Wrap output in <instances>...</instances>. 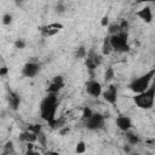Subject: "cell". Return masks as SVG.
<instances>
[{
    "mask_svg": "<svg viewBox=\"0 0 155 155\" xmlns=\"http://www.w3.org/2000/svg\"><path fill=\"white\" fill-rule=\"evenodd\" d=\"M58 107V98L56 93H48L40 103V115L41 117L50 124L56 119V111Z\"/></svg>",
    "mask_w": 155,
    "mask_h": 155,
    "instance_id": "cell-1",
    "label": "cell"
},
{
    "mask_svg": "<svg viewBox=\"0 0 155 155\" xmlns=\"http://www.w3.org/2000/svg\"><path fill=\"white\" fill-rule=\"evenodd\" d=\"M154 97H155V88L153 85H150L145 91L140 93H136L133 101L138 108L148 110L154 107Z\"/></svg>",
    "mask_w": 155,
    "mask_h": 155,
    "instance_id": "cell-2",
    "label": "cell"
},
{
    "mask_svg": "<svg viewBox=\"0 0 155 155\" xmlns=\"http://www.w3.org/2000/svg\"><path fill=\"white\" fill-rule=\"evenodd\" d=\"M155 75V69H151L150 71H148L147 74L134 79L130 85H128V88L134 92V93H140L143 91H145L150 85H151V81H153V78Z\"/></svg>",
    "mask_w": 155,
    "mask_h": 155,
    "instance_id": "cell-3",
    "label": "cell"
},
{
    "mask_svg": "<svg viewBox=\"0 0 155 155\" xmlns=\"http://www.w3.org/2000/svg\"><path fill=\"white\" fill-rule=\"evenodd\" d=\"M109 41L113 47V51L127 52L130 50V46L127 42V34L125 30H122L117 34H114V35H109Z\"/></svg>",
    "mask_w": 155,
    "mask_h": 155,
    "instance_id": "cell-4",
    "label": "cell"
},
{
    "mask_svg": "<svg viewBox=\"0 0 155 155\" xmlns=\"http://www.w3.org/2000/svg\"><path fill=\"white\" fill-rule=\"evenodd\" d=\"M84 121H85L86 128H88L91 131L101 130L104 126V116L99 113H92V115Z\"/></svg>",
    "mask_w": 155,
    "mask_h": 155,
    "instance_id": "cell-5",
    "label": "cell"
},
{
    "mask_svg": "<svg viewBox=\"0 0 155 155\" xmlns=\"http://www.w3.org/2000/svg\"><path fill=\"white\" fill-rule=\"evenodd\" d=\"M85 88H86V92H87L91 97H94V98H98V97L102 94V91H103L101 82L97 81V80H94V79L88 80V81L86 82Z\"/></svg>",
    "mask_w": 155,
    "mask_h": 155,
    "instance_id": "cell-6",
    "label": "cell"
},
{
    "mask_svg": "<svg viewBox=\"0 0 155 155\" xmlns=\"http://www.w3.org/2000/svg\"><path fill=\"white\" fill-rule=\"evenodd\" d=\"M40 71V65L36 62H29L22 68V74L25 78H34Z\"/></svg>",
    "mask_w": 155,
    "mask_h": 155,
    "instance_id": "cell-7",
    "label": "cell"
},
{
    "mask_svg": "<svg viewBox=\"0 0 155 155\" xmlns=\"http://www.w3.org/2000/svg\"><path fill=\"white\" fill-rule=\"evenodd\" d=\"M102 96L108 103L115 104L117 101V88L114 85H110L107 87L105 91H102Z\"/></svg>",
    "mask_w": 155,
    "mask_h": 155,
    "instance_id": "cell-8",
    "label": "cell"
},
{
    "mask_svg": "<svg viewBox=\"0 0 155 155\" xmlns=\"http://www.w3.org/2000/svg\"><path fill=\"white\" fill-rule=\"evenodd\" d=\"M62 28H63V25L61 23H51V24H47V25L42 27L41 31L45 36H52V35L57 34Z\"/></svg>",
    "mask_w": 155,
    "mask_h": 155,
    "instance_id": "cell-9",
    "label": "cell"
},
{
    "mask_svg": "<svg viewBox=\"0 0 155 155\" xmlns=\"http://www.w3.org/2000/svg\"><path fill=\"white\" fill-rule=\"evenodd\" d=\"M116 126L121 130V131H128L131 130L132 127V122H131V119L128 116H125V115H120L116 117V121H115Z\"/></svg>",
    "mask_w": 155,
    "mask_h": 155,
    "instance_id": "cell-10",
    "label": "cell"
},
{
    "mask_svg": "<svg viewBox=\"0 0 155 155\" xmlns=\"http://www.w3.org/2000/svg\"><path fill=\"white\" fill-rule=\"evenodd\" d=\"M140 19H143L145 23H151L153 21V12H151V8L149 6H144L143 8H140L137 13H136Z\"/></svg>",
    "mask_w": 155,
    "mask_h": 155,
    "instance_id": "cell-11",
    "label": "cell"
},
{
    "mask_svg": "<svg viewBox=\"0 0 155 155\" xmlns=\"http://www.w3.org/2000/svg\"><path fill=\"white\" fill-rule=\"evenodd\" d=\"M7 101H8V105L12 110H17L18 107H19V103H21V98L17 93L15 92H10L8 93V97H7Z\"/></svg>",
    "mask_w": 155,
    "mask_h": 155,
    "instance_id": "cell-12",
    "label": "cell"
},
{
    "mask_svg": "<svg viewBox=\"0 0 155 155\" xmlns=\"http://www.w3.org/2000/svg\"><path fill=\"white\" fill-rule=\"evenodd\" d=\"M19 140L25 142V143H34V142H36V133L31 132L30 130L24 131L19 134Z\"/></svg>",
    "mask_w": 155,
    "mask_h": 155,
    "instance_id": "cell-13",
    "label": "cell"
},
{
    "mask_svg": "<svg viewBox=\"0 0 155 155\" xmlns=\"http://www.w3.org/2000/svg\"><path fill=\"white\" fill-rule=\"evenodd\" d=\"M125 136H126V140H127V143L130 145H136V144L139 143V137L136 133L130 132V130L128 131H125Z\"/></svg>",
    "mask_w": 155,
    "mask_h": 155,
    "instance_id": "cell-14",
    "label": "cell"
},
{
    "mask_svg": "<svg viewBox=\"0 0 155 155\" xmlns=\"http://www.w3.org/2000/svg\"><path fill=\"white\" fill-rule=\"evenodd\" d=\"M113 53V47L110 45V41H109V36L104 39L103 44H102V54L103 56H109Z\"/></svg>",
    "mask_w": 155,
    "mask_h": 155,
    "instance_id": "cell-15",
    "label": "cell"
},
{
    "mask_svg": "<svg viewBox=\"0 0 155 155\" xmlns=\"http://www.w3.org/2000/svg\"><path fill=\"white\" fill-rule=\"evenodd\" d=\"M107 27H108V33H109V35H114V34H117V33L122 31V29H121V27H120V23H116V22L109 23Z\"/></svg>",
    "mask_w": 155,
    "mask_h": 155,
    "instance_id": "cell-16",
    "label": "cell"
},
{
    "mask_svg": "<svg viewBox=\"0 0 155 155\" xmlns=\"http://www.w3.org/2000/svg\"><path fill=\"white\" fill-rule=\"evenodd\" d=\"M36 142H39V144L41 147H46L47 145V137L42 131L36 133Z\"/></svg>",
    "mask_w": 155,
    "mask_h": 155,
    "instance_id": "cell-17",
    "label": "cell"
},
{
    "mask_svg": "<svg viewBox=\"0 0 155 155\" xmlns=\"http://www.w3.org/2000/svg\"><path fill=\"white\" fill-rule=\"evenodd\" d=\"M62 87H63L62 85H57V84H54V82H51L50 86L47 87V93H56V94H57V93L61 91Z\"/></svg>",
    "mask_w": 155,
    "mask_h": 155,
    "instance_id": "cell-18",
    "label": "cell"
},
{
    "mask_svg": "<svg viewBox=\"0 0 155 155\" xmlns=\"http://www.w3.org/2000/svg\"><path fill=\"white\" fill-rule=\"evenodd\" d=\"M113 78H114V69H113L111 67H108L107 70H105V74H104V80H105V82L111 81Z\"/></svg>",
    "mask_w": 155,
    "mask_h": 155,
    "instance_id": "cell-19",
    "label": "cell"
},
{
    "mask_svg": "<svg viewBox=\"0 0 155 155\" xmlns=\"http://www.w3.org/2000/svg\"><path fill=\"white\" fill-rule=\"evenodd\" d=\"M88 57L92 59V62L94 63V65H96V67L101 65V63H102V56H101V54H97V53H91Z\"/></svg>",
    "mask_w": 155,
    "mask_h": 155,
    "instance_id": "cell-20",
    "label": "cell"
},
{
    "mask_svg": "<svg viewBox=\"0 0 155 155\" xmlns=\"http://www.w3.org/2000/svg\"><path fill=\"white\" fill-rule=\"evenodd\" d=\"M15 150H13V143L10 140L7 142L5 145H4V154H13Z\"/></svg>",
    "mask_w": 155,
    "mask_h": 155,
    "instance_id": "cell-21",
    "label": "cell"
},
{
    "mask_svg": "<svg viewBox=\"0 0 155 155\" xmlns=\"http://www.w3.org/2000/svg\"><path fill=\"white\" fill-rule=\"evenodd\" d=\"M86 54H87V51H86V48H85L84 46H80V47L78 48L76 53H75L76 58H84V57H86Z\"/></svg>",
    "mask_w": 155,
    "mask_h": 155,
    "instance_id": "cell-22",
    "label": "cell"
},
{
    "mask_svg": "<svg viewBox=\"0 0 155 155\" xmlns=\"http://www.w3.org/2000/svg\"><path fill=\"white\" fill-rule=\"evenodd\" d=\"M11 22H12V16L10 13H5L2 16V24L8 25V24H11Z\"/></svg>",
    "mask_w": 155,
    "mask_h": 155,
    "instance_id": "cell-23",
    "label": "cell"
},
{
    "mask_svg": "<svg viewBox=\"0 0 155 155\" xmlns=\"http://www.w3.org/2000/svg\"><path fill=\"white\" fill-rule=\"evenodd\" d=\"M92 113H93V111H92L88 107L84 108V110H82V119H84V120H86L87 117H90V116L92 115Z\"/></svg>",
    "mask_w": 155,
    "mask_h": 155,
    "instance_id": "cell-24",
    "label": "cell"
},
{
    "mask_svg": "<svg viewBox=\"0 0 155 155\" xmlns=\"http://www.w3.org/2000/svg\"><path fill=\"white\" fill-rule=\"evenodd\" d=\"M85 150H86V145H85V143H84V142H79L78 145H76L75 151L80 154V153H85Z\"/></svg>",
    "mask_w": 155,
    "mask_h": 155,
    "instance_id": "cell-25",
    "label": "cell"
},
{
    "mask_svg": "<svg viewBox=\"0 0 155 155\" xmlns=\"http://www.w3.org/2000/svg\"><path fill=\"white\" fill-rule=\"evenodd\" d=\"M52 82H54V84H57V85H62V86H64V79H63V76H61V75L54 76V78L52 79Z\"/></svg>",
    "mask_w": 155,
    "mask_h": 155,
    "instance_id": "cell-26",
    "label": "cell"
},
{
    "mask_svg": "<svg viewBox=\"0 0 155 155\" xmlns=\"http://www.w3.org/2000/svg\"><path fill=\"white\" fill-rule=\"evenodd\" d=\"M64 11H65V5L63 2H58L56 5V12L57 13H63Z\"/></svg>",
    "mask_w": 155,
    "mask_h": 155,
    "instance_id": "cell-27",
    "label": "cell"
},
{
    "mask_svg": "<svg viewBox=\"0 0 155 155\" xmlns=\"http://www.w3.org/2000/svg\"><path fill=\"white\" fill-rule=\"evenodd\" d=\"M15 47L18 48V50H23L25 47V42L22 40V39H18L16 42H15Z\"/></svg>",
    "mask_w": 155,
    "mask_h": 155,
    "instance_id": "cell-28",
    "label": "cell"
},
{
    "mask_svg": "<svg viewBox=\"0 0 155 155\" xmlns=\"http://www.w3.org/2000/svg\"><path fill=\"white\" fill-rule=\"evenodd\" d=\"M29 130H30L31 132H34V133H38V132L41 131V127H40V125H31V126L29 127Z\"/></svg>",
    "mask_w": 155,
    "mask_h": 155,
    "instance_id": "cell-29",
    "label": "cell"
},
{
    "mask_svg": "<svg viewBox=\"0 0 155 155\" xmlns=\"http://www.w3.org/2000/svg\"><path fill=\"white\" fill-rule=\"evenodd\" d=\"M109 24V17L108 16H104L103 18H102V21H101V25L102 27H107Z\"/></svg>",
    "mask_w": 155,
    "mask_h": 155,
    "instance_id": "cell-30",
    "label": "cell"
},
{
    "mask_svg": "<svg viewBox=\"0 0 155 155\" xmlns=\"http://www.w3.org/2000/svg\"><path fill=\"white\" fill-rule=\"evenodd\" d=\"M7 71H8L7 67H1V68H0V76L6 75V74H7Z\"/></svg>",
    "mask_w": 155,
    "mask_h": 155,
    "instance_id": "cell-31",
    "label": "cell"
},
{
    "mask_svg": "<svg viewBox=\"0 0 155 155\" xmlns=\"http://www.w3.org/2000/svg\"><path fill=\"white\" fill-rule=\"evenodd\" d=\"M68 132H69V128H68V127H64V128L59 130V133H61V134H65V133H68Z\"/></svg>",
    "mask_w": 155,
    "mask_h": 155,
    "instance_id": "cell-32",
    "label": "cell"
},
{
    "mask_svg": "<svg viewBox=\"0 0 155 155\" xmlns=\"http://www.w3.org/2000/svg\"><path fill=\"white\" fill-rule=\"evenodd\" d=\"M124 151H125V153H130V151H131L130 144H128V145H125V147H124Z\"/></svg>",
    "mask_w": 155,
    "mask_h": 155,
    "instance_id": "cell-33",
    "label": "cell"
},
{
    "mask_svg": "<svg viewBox=\"0 0 155 155\" xmlns=\"http://www.w3.org/2000/svg\"><path fill=\"white\" fill-rule=\"evenodd\" d=\"M23 1H24V0H15V2H16L18 6H19V5H22V4H23Z\"/></svg>",
    "mask_w": 155,
    "mask_h": 155,
    "instance_id": "cell-34",
    "label": "cell"
},
{
    "mask_svg": "<svg viewBox=\"0 0 155 155\" xmlns=\"http://www.w3.org/2000/svg\"><path fill=\"white\" fill-rule=\"evenodd\" d=\"M139 2H149V1H153V0H138Z\"/></svg>",
    "mask_w": 155,
    "mask_h": 155,
    "instance_id": "cell-35",
    "label": "cell"
}]
</instances>
